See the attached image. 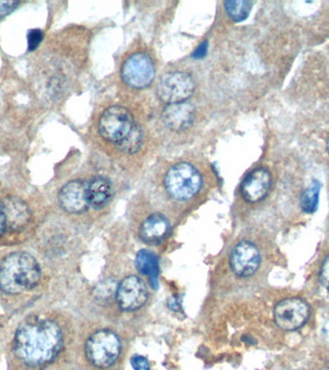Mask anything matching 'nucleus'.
<instances>
[{"label":"nucleus","mask_w":329,"mask_h":370,"mask_svg":"<svg viewBox=\"0 0 329 370\" xmlns=\"http://www.w3.org/2000/svg\"><path fill=\"white\" fill-rule=\"evenodd\" d=\"M62 345V332L56 323L49 319H34L18 327L13 349L23 364L40 366L53 361Z\"/></svg>","instance_id":"obj_1"},{"label":"nucleus","mask_w":329,"mask_h":370,"mask_svg":"<svg viewBox=\"0 0 329 370\" xmlns=\"http://www.w3.org/2000/svg\"><path fill=\"white\" fill-rule=\"evenodd\" d=\"M40 278V265L27 253H13L0 263V289L5 293L14 295L30 291Z\"/></svg>","instance_id":"obj_2"},{"label":"nucleus","mask_w":329,"mask_h":370,"mask_svg":"<svg viewBox=\"0 0 329 370\" xmlns=\"http://www.w3.org/2000/svg\"><path fill=\"white\" fill-rule=\"evenodd\" d=\"M164 189L169 196L177 200L192 199L202 186V178L195 167L180 162L169 168L164 177Z\"/></svg>","instance_id":"obj_3"},{"label":"nucleus","mask_w":329,"mask_h":370,"mask_svg":"<svg viewBox=\"0 0 329 370\" xmlns=\"http://www.w3.org/2000/svg\"><path fill=\"white\" fill-rule=\"evenodd\" d=\"M121 340L110 330H99L86 341L85 352L88 361L98 369L113 366L121 354Z\"/></svg>","instance_id":"obj_4"},{"label":"nucleus","mask_w":329,"mask_h":370,"mask_svg":"<svg viewBox=\"0 0 329 370\" xmlns=\"http://www.w3.org/2000/svg\"><path fill=\"white\" fill-rule=\"evenodd\" d=\"M135 124L129 111L122 106H112L103 112L99 120V134L103 139L117 145L131 132Z\"/></svg>","instance_id":"obj_5"},{"label":"nucleus","mask_w":329,"mask_h":370,"mask_svg":"<svg viewBox=\"0 0 329 370\" xmlns=\"http://www.w3.org/2000/svg\"><path fill=\"white\" fill-rule=\"evenodd\" d=\"M194 79L187 72H169L161 77L157 86L159 98L164 103H186L195 92Z\"/></svg>","instance_id":"obj_6"},{"label":"nucleus","mask_w":329,"mask_h":370,"mask_svg":"<svg viewBox=\"0 0 329 370\" xmlns=\"http://www.w3.org/2000/svg\"><path fill=\"white\" fill-rule=\"evenodd\" d=\"M309 305L300 298H287L274 307L273 317L276 324L286 332H294L304 327L309 319Z\"/></svg>","instance_id":"obj_7"},{"label":"nucleus","mask_w":329,"mask_h":370,"mask_svg":"<svg viewBox=\"0 0 329 370\" xmlns=\"http://www.w3.org/2000/svg\"><path fill=\"white\" fill-rule=\"evenodd\" d=\"M122 77L129 87L145 89L155 77L153 59L145 53L132 54L122 65Z\"/></svg>","instance_id":"obj_8"},{"label":"nucleus","mask_w":329,"mask_h":370,"mask_svg":"<svg viewBox=\"0 0 329 370\" xmlns=\"http://www.w3.org/2000/svg\"><path fill=\"white\" fill-rule=\"evenodd\" d=\"M229 263L235 275L249 278L254 275L260 267L259 250L252 242L241 241L232 249Z\"/></svg>","instance_id":"obj_9"},{"label":"nucleus","mask_w":329,"mask_h":370,"mask_svg":"<svg viewBox=\"0 0 329 370\" xmlns=\"http://www.w3.org/2000/svg\"><path fill=\"white\" fill-rule=\"evenodd\" d=\"M148 298L145 283L136 276L124 278L117 285L116 299L122 311H137L146 303Z\"/></svg>","instance_id":"obj_10"},{"label":"nucleus","mask_w":329,"mask_h":370,"mask_svg":"<svg viewBox=\"0 0 329 370\" xmlns=\"http://www.w3.org/2000/svg\"><path fill=\"white\" fill-rule=\"evenodd\" d=\"M271 174L265 168L250 172L241 184L242 196L247 202L258 203L268 196L271 187Z\"/></svg>","instance_id":"obj_11"},{"label":"nucleus","mask_w":329,"mask_h":370,"mask_svg":"<svg viewBox=\"0 0 329 370\" xmlns=\"http://www.w3.org/2000/svg\"><path fill=\"white\" fill-rule=\"evenodd\" d=\"M59 203L65 211L79 215L88 210L87 184L82 181H72L64 185L59 193Z\"/></svg>","instance_id":"obj_12"},{"label":"nucleus","mask_w":329,"mask_h":370,"mask_svg":"<svg viewBox=\"0 0 329 370\" xmlns=\"http://www.w3.org/2000/svg\"><path fill=\"white\" fill-rule=\"evenodd\" d=\"M195 108L189 103L169 104L163 111L164 126L172 132H184L195 121Z\"/></svg>","instance_id":"obj_13"},{"label":"nucleus","mask_w":329,"mask_h":370,"mask_svg":"<svg viewBox=\"0 0 329 370\" xmlns=\"http://www.w3.org/2000/svg\"><path fill=\"white\" fill-rule=\"evenodd\" d=\"M6 221V228L20 231L27 226L31 219L30 207L20 198L9 197L0 203Z\"/></svg>","instance_id":"obj_14"},{"label":"nucleus","mask_w":329,"mask_h":370,"mask_svg":"<svg viewBox=\"0 0 329 370\" xmlns=\"http://www.w3.org/2000/svg\"><path fill=\"white\" fill-rule=\"evenodd\" d=\"M169 231V223L160 213L148 216L141 226L140 236L146 244H159Z\"/></svg>","instance_id":"obj_15"},{"label":"nucleus","mask_w":329,"mask_h":370,"mask_svg":"<svg viewBox=\"0 0 329 370\" xmlns=\"http://www.w3.org/2000/svg\"><path fill=\"white\" fill-rule=\"evenodd\" d=\"M113 195L112 184L103 176L93 177L87 182V197L90 207L101 210L106 207Z\"/></svg>","instance_id":"obj_16"},{"label":"nucleus","mask_w":329,"mask_h":370,"mask_svg":"<svg viewBox=\"0 0 329 370\" xmlns=\"http://www.w3.org/2000/svg\"><path fill=\"white\" fill-rule=\"evenodd\" d=\"M135 265L140 274L150 277V285L153 288L158 285L157 257L148 250H141L136 257Z\"/></svg>","instance_id":"obj_17"},{"label":"nucleus","mask_w":329,"mask_h":370,"mask_svg":"<svg viewBox=\"0 0 329 370\" xmlns=\"http://www.w3.org/2000/svg\"><path fill=\"white\" fill-rule=\"evenodd\" d=\"M322 184L318 179H313L307 189L302 192L299 199L300 210L307 215H312L318 210Z\"/></svg>","instance_id":"obj_18"},{"label":"nucleus","mask_w":329,"mask_h":370,"mask_svg":"<svg viewBox=\"0 0 329 370\" xmlns=\"http://www.w3.org/2000/svg\"><path fill=\"white\" fill-rule=\"evenodd\" d=\"M224 5L228 17L234 23H241L249 18L253 4L249 0H228Z\"/></svg>","instance_id":"obj_19"},{"label":"nucleus","mask_w":329,"mask_h":370,"mask_svg":"<svg viewBox=\"0 0 329 370\" xmlns=\"http://www.w3.org/2000/svg\"><path fill=\"white\" fill-rule=\"evenodd\" d=\"M143 142V130L141 129L139 125L135 124L133 127L131 132L122 141L121 143L116 145L117 150L122 153H128V155H133L137 153L142 147Z\"/></svg>","instance_id":"obj_20"},{"label":"nucleus","mask_w":329,"mask_h":370,"mask_svg":"<svg viewBox=\"0 0 329 370\" xmlns=\"http://www.w3.org/2000/svg\"><path fill=\"white\" fill-rule=\"evenodd\" d=\"M117 286L116 281L108 279L96 286V296L99 301L107 302L116 297Z\"/></svg>","instance_id":"obj_21"},{"label":"nucleus","mask_w":329,"mask_h":370,"mask_svg":"<svg viewBox=\"0 0 329 370\" xmlns=\"http://www.w3.org/2000/svg\"><path fill=\"white\" fill-rule=\"evenodd\" d=\"M43 39V31L40 30H30V32L27 34L28 51H34L38 49Z\"/></svg>","instance_id":"obj_22"},{"label":"nucleus","mask_w":329,"mask_h":370,"mask_svg":"<svg viewBox=\"0 0 329 370\" xmlns=\"http://www.w3.org/2000/svg\"><path fill=\"white\" fill-rule=\"evenodd\" d=\"M318 281H320L321 286L329 293V255L321 265Z\"/></svg>","instance_id":"obj_23"},{"label":"nucleus","mask_w":329,"mask_h":370,"mask_svg":"<svg viewBox=\"0 0 329 370\" xmlns=\"http://www.w3.org/2000/svg\"><path fill=\"white\" fill-rule=\"evenodd\" d=\"M18 5H20V2L18 1H0V20L12 14L17 9Z\"/></svg>","instance_id":"obj_24"},{"label":"nucleus","mask_w":329,"mask_h":370,"mask_svg":"<svg viewBox=\"0 0 329 370\" xmlns=\"http://www.w3.org/2000/svg\"><path fill=\"white\" fill-rule=\"evenodd\" d=\"M131 366L134 370H150V363H148V359L140 355L132 357Z\"/></svg>","instance_id":"obj_25"},{"label":"nucleus","mask_w":329,"mask_h":370,"mask_svg":"<svg viewBox=\"0 0 329 370\" xmlns=\"http://www.w3.org/2000/svg\"><path fill=\"white\" fill-rule=\"evenodd\" d=\"M207 49L208 43L207 42H205V43L201 44V45L198 46L197 51H195L194 54H193V57H194L195 59L202 58V57H205L206 53H207Z\"/></svg>","instance_id":"obj_26"},{"label":"nucleus","mask_w":329,"mask_h":370,"mask_svg":"<svg viewBox=\"0 0 329 370\" xmlns=\"http://www.w3.org/2000/svg\"><path fill=\"white\" fill-rule=\"evenodd\" d=\"M5 229H6V221H5V216L1 207H0V237L4 234Z\"/></svg>","instance_id":"obj_27"},{"label":"nucleus","mask_w":329,"mask_h":370,"mask_svg":"<svg viewBox=\"0 0 329 370\" xmlns=\"http://www.w3.org/2000/svg\"><path fill=\"white\" fill-rule=\"evenodd\" d=\"M326 150H328V155H329V135L328 138V143H326Z\"/></svg>","instance_id":"obj_28"},{"label":"nucleus","mask_w":329,"mask_h":370,"mask_svg":"<svg viewBox=\"0 0 329 370\" xmlns=\"http://www.w3.org/2000/svg\"><path fill=\"white\" fill-rule=\"evenodd\" d=\"M325 370H329V363H328V364H326Z\"/></svg>","instance_id":"obj_29"}]
</instances>
